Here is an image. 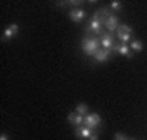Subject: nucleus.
Segmentation results:
<instances>
[{"mask_svg": "<svg viewBox=\"0 0 147 140\" xmlns=\"http://www.w3.org/2000/svg\"><path fill=\"white\" fill-rule=\"evenodd\" d=\"M100 49V41L96 38H85L82 41V52L87 54V56H95L96 51Z\"/></svg>", "mask_w": 147, "mask_h": 140, "instance_id": "f257e3e1", "label": "nucleus"}, {"mask_svg": "<svg viewBox=\"0 0 147 140\" xmlns=\"http://www.w3.org/2000/svg\"><path fill=\"white\" fill-rule=\"evenodd\" d=\"M103 21H100L98 18H92L88 23V26H87V33L88 34H92V36H100L101 33H103Z\"/></svg>", "mask_w": 147, "mask_h": 140, "instance_id": "f03ea898", "label": "nucleus"}, {"mask_svg": "<svg viewBox=\"0 0 147 140\" xmlns=\"http://www.w3.org/2000/svg\"><path fill=\"white\" fill-rule=\"evenodd\" d=\"M101 124V117L96 113H88L87 116H84V125L90 127V129H96Z\"/></svg>", "mask_w": 147, "mask_h": 140, "instance_id": "7ed1b4c3", "label": "nucleus"}, {"mask_svg": "<svg viewBox=\"0 0 147 140\" xmlns=\"http://www.w3.org/2000/svg\"><path fill=\"white\" fill-rule=\"evenodd\" d=\"M93 129H90L87 125H80V127H75V137L82 140H90V137L93 135Z\"/></svg>", "mask_w": 147, "mask_h": 140, "instance_id": "20e7f679", "label": "nucleus"}, {"mask_svg": "<svg viewBox=\"0 0 147 140\" xmlns=\"http://www.w3.org/2000/svg\"><path fill=\"white\" fill-rule=\"evenodd\" d=\"M18 33H20V26L16 25V23H11V25L5 29V31H3L2 41H10V39H13V38L18 34Z\"/></svg>", "mask_w": 147, "mask_h": 140, "instance_id": "39448f33", "label": "nucleus"}, {"mask_svg": "<svg viewBox=\"0 0 147 140\" xmlns=\"http://www.w3.org/2000/svg\"><path fill=\"white\" fill-rule=\"evenodd\" d=\"M69 18H70L74 23H80V21L85 18V10L84 8H80V7L70 8V10H69Z\"/></svg>", "mask_w": 147, "mask_h": 140, "instance_id": "423d86ee", "label": "nucleus"}, {"mask_svg": "<svg viewBox=\"0 0 147 140\" xmlns=\"http://www.w3.org/2000/svg\"><path fill=\"white\" fill-rule=\"evenodd\" d=\"M100 44L103 49L106 51H111L113 47H115V38L111 33H105V34H101V39H100Z\"/></svg>", "mask_w": 147, "mask_h": 140, "instance_id": "0eeeda50", "label": "nucleus"}, {"mask_svg": "<svg viewBox=\"0 0 147 140\" xmlns=\"http://www.w3.org/2000/svg\"><path fill=\"white\" fill-rule=\"evenodd\" d=\"M105 26L108 33H113V31H118V26H119V20H118V16L115 13H110V16L106 18L105 21Z\"/></svg>", "mask_w": 147, "mask_h": 140, "instance_id": "6e6552de", "label": "nucleus"}, {"mask_svg": "<svg viewBox=\"0 0 147 140\" xmlns=\"http://www.w3.org/2000/svg\"><path fill=\"white\" fill-rule=\"evenodd\" d=\"M67 121H69V124H72L74 127H80V125H84V116H80L79 113H69L67 116Z\"/></svg>", "mask_w": 147, "mask_h": 140, "instance_id": "1a4fd4ad", "label": "nucleus"}, {"mask_svg": "<svg viewBox=\"0 0 147 140\" xmlns=\"http://www.w3.org/2000/svg\"><path fill=\"white\" fill-rule=\"evenodd\" d=\"M113 51H115L116 54L124 56V57H131V54H132V51L129 49V46H127V44H115Z\"/></svg>", "mask_w": 147, "mask_h": 140, "instance_id": "9d476101", "label": "nucleus"}, {"mask_svg": "<svg viewBox=\"0 0 147 140\" xmlns=\"http://www.w3.org/2000/svg\"><path fill=\"white\" fill-rule=\"evenodd\" d=\"M110 56H111V51H106V49H103V47H101V49H98V51H96V54H95L93 57H95V60H96L98 64H103V62H106V60H108V57H110Z\"/></svg>", "mask_w": 147, "mask_h": 140, "instance_id": "9b49d317", "label": "nucleus"}, {"mask_svg": "<svg viewBox=\"0 0 147 140\" xmlns=\"http://www.w3.org/2000/svg\"><path fill=\"white\" fill-rule=\"evenodd\" d=\"M129 49H131V51H134V52H141L142 49H144V44H142L139 39H132L131 44H129Z\"/></svg>", "mask_w": 147, "mask_h": 140, "instance_id": "f8f14e48", "label": "nucleus"}, {"mask_svg": "<svg viewBox=\"0 0 147 140\" xmlns=\"http://www.w3.org/2000/svg\"><path fill=\"white\" fill-rule=\"evenodd\" d=\"M118 34H126V36H131V34H132V28L129 25H119V26H118Z\"/></svg>", "mask_w": 147, "mask_h": 140, "instance_id": "ddd939ff", "label": "nucleus"}, {"mask_svg": "<svg viewBox=\"0 0 147 140\" xmlns=\"http://www.w3.org/2000/svg\"><path fill=\"white\" fill-rule=\"evenodd\" d=\"M111 11H115V13H118V11L123 10V3L121 2H116V0H113V2H110V7H108Z\"/></svg>", "mask_w": 147, "mask_h": 140, "instance_id": "4468645a", "label": "nucleus"}, {"mask_svg": "<svg viewBox=\"0 0 147 140\" xmlns=\"http://www.w3.org/2000/svg\"><path fill=\"white\" fill-rule=\"evenodd\" d=\"M75 113H79L80 116H87V114H88V106H87V104H84V103L77 104V108H75Z\"/></svg>", "mask_w": 147, "mask_h": 140, "instance_id": "2eb2a0df", "label": "nucleus"}, {"mask_svg": "<svg viewBox=\"0 0 147 140\" xmlns=\"http://www.w3.org/2000/svg\"><path fill=\"white\" fill-rule=\"evenodd\" d=\"M115 140H132V139L126 137V135H124V134H121V132H118V134L115 135Z\"/></svg>", "mask_w": 147, "mask_h": 140, "instance_id": "dca6fc26", "label": "nucleus"}, {"mask_svg": "<svg viewBox=\"0 0 147 140\" xmlns=\"http://www.w3.org/2000/svg\"><path fill=\"white\" fill-rule=\"evenodd\" d=\"M0 140H8V135H7V134H2V135H0Z\"/></svg>", "mask_w": 147, "mask_h": 140, "instance_id": "f3484780", "label": "nucleus"}, {"mask_svg": "<svg viewBox=\"0 0 147 140\" xmlns=\"http://www.w3.org/2000/svg\"><path fill=\"white\" fill-rule=\"evenodd\" d=\"M90 140H98V134H93L92 137H90Z\"/></svg>", "mask_w": 147, "mask_h": 140, "instance_id": "a211bd4d", "label": "nucleus"}, {"mask_svg": "<svg viewBox=\"0 0 147 140\" xmlns=\"http://www.w3.org/2000/svg\"><path fill=\"white\" fill-rule=\"evenodd\" d=\"M132 140H134V139H132Z\"/></svg>", "mask_w": 147, "mask_h": 140, "instance_id": "6ab92c4d", "label": "nucleus"}]
</instances>
